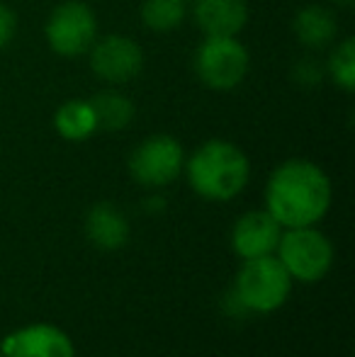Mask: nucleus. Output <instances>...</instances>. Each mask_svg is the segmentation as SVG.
<instances>
[{"mask_svg": "<svg viewBox=\"0 0 355 357\" xmlns=\"http://www.w3.org/2000/svg\"><path fill=\"white\" fill-rule=\"evenodd\" d=\"M268 212L280 226H312L331 204V183L319 165L309 160H287L268 183Z\"/></svg>", "mask_w": 355, "mask_h": 357, "instance_id": "nucleus-1", "label": "nucleus"}, {"mask_svg": "<svg viewBox=\"0 0 355 357\" xmlns=\"http://www.w3.org/2000/svg\"><path fill=\"white\" fill-rule=\"evenodd\" d=\"M248 158L239 146L229 142H207L192 153L188 163L190 185L207 199H232L248 183Z\"/></svg>", "mask_w": 355, "mask_h": 357, "instance_id": "nucleus-2", "label": "nucleus"}, {"mask_svg": "<svg viewBox=\"0 0 355 357\" xmlns=\"http://www.w3.org/2000/svg\"><path fill=\"white\" fill-rule=\"evenodd\" d=\"M239 299L251 311H275L289 294V273L278 258L261 255L241 268L236 280Z\"/></svg>", "mask_w": 355, "mask_h": 357, "instance_id": "nucleus-3", "label": "nucleus"}, {"mask_svg": "<svg viewBox=\"0 0 355 357\" xmlns=\"http://www.w3.org/2000/svg\"><path fill=\"white\" fill-rule=\"evenodd\" d=\"M280 263L289 273V278H297L302 282H317L328 273L333 260V248L328 238L309 226L289 229L278 241Z\"/></svg>", "mask_w": 355, "mask_h": 357, "instance_id": "nucleus-4", "label": "nucleus"}, {"mask_svg": "<svg viewBox=\"0 0 355 357\" xmlns=\"http://www.w3.org/2000/svg\"><path fill=\"white\" fill-rule=\"evenodd\" d=\"M195 71L207 88L232 90L248 71V52L236 37H207L195 54Z\"/></svg>", "mask_w": 355, "mask_h": 357, "instance_id": "nucleus-5", "label": "nucleus"}, {"mask_svg": "<svg viewBox=\"0 0 355 357\" xmlns=\"http://www.w3.org/2000/svg\"><path fill=\"white\" fill-rule=\"evenodd\" d=\"M98 34V20L81 0L61 3L47 22V42L59 56H81Z\"/></svg>", "mask_w": 355, "mask_h": 357, "instance_id": "nucleus-6", "label": "nucleus"}, {"mask_svg": "<svg viewBox=\"0 0 355 357\" xmlns=\"http://www.w3.org/2000/svg\"><path fill=\"white\" fill-rule=\"evenodd\" d=\"M183 168V146L168 134L149 137L129 158L134 180L149 188H163L173 183Z\"/></svg>", "mask_w": 355, "mask_h": 357, "instance_id": "nucleus-7", "label": "nucleus"}, {"mask_svg": "<svg viewBox=\"0 0 355 357\" xmlns=\"http://www.w3.org/2000/svg\"><path fill=\"white\" fill-rule=\"evenodd\" d=\"M90 66L98 78L107 83H129L144 68V52L134 39L122 34H109L93 42Z\"/></svg>", "mask_w": 355, "mask_h": 357, "instance_id": "nucleus-8", "label": "nucleus"}, {"mask_svg": "<svg viewBox=\"0 0 355 357\" xmlns=\"http://www.w3.org/2000/svg\"><path fill=\"white\" fill-rule=\"evenodd\" d=\"M3 353L5 357H73V345L63 331L39 324L8 335Z\"/></svg>", "mask_w": 355, "mask_h": 357, "instance_id": "nucleus-9", "label": "nucleus"}, {"mask_svg": "<svg viewBox=\"0 0 355 357\" xmlns=\"http://www.w3.org/2000/svg\"><path fill=\"white\" fill-rule=\"evenodd\" d=\"M280 224L270 212H248L236 221L232 234V245L241 258H261L278 248Z\"/></svg>", "mask_w": 355, "mask_h": 357, "instance_id": "nucleus-10", "label": "nucleus"}, {"mask_svg": "<svg viewBox=\"0 0 355 357\" xmlns=\"http://www.w3.org/2000/svg\"><path fill=\"white\" fill-rule=\"evenodd\" d=\"M246 20V0H195V22L207 37H236Z\"/></svg>", "mask_w": 355, "mask_h": 357, "instance_id": "nucleus-11", "label": "nucleus"}, {"mask_svg": "<svg viewBox=\"0 0 355 357\" xmlns=\"http://www.w3.org/2000/svg\"><path fill=\"white\" fill-rule=\"evenodd\" d=\"M86 229H88L90 241L103 250L122 248L129 238V224H127V219H124V214L107 202L95 204V207L90 209Z\"/></svg>", "mask_w": 355, "mask_h": 357, "instance_id": "nucleus-12", "label": "nucleus"}, {"mask_svg": "<svg viewBox=\"0 0 355 357\" xmlns=\"http://www.w3.org/2000/svg\"><path fill=\"white\" fill-rule=\"evenodd\" d=\"M336 32V17L331 15V10L322 8V5H309V8L299 10L294 17V34L309 49H324L328 42H333Z\"/></svg>", "mask_w": 355, "mask_h": 357, "instance_id": "nucleus-13", "label": "nucleus"}, {"mask_svg": "<svg viewBox=\"0 0 355 357\" xmlns=\"http://www.w3.org/2000/svg\"><path fill=\"white\" fill-rule=\"evenodd\" d=\"M90 107L95 112V122L98 129L105 132H119L124 129L134 117V105L129 98H124L122 93H114V90H103L90 100Z\"/></svg>", "mask_w": 355, "mask_h": 357, "instance_id": "nucleus-14", "label": "nucleus"}, {"mask_svg": "<svg viewBox=\"0 0 355 357\" xmlns=\"http://www.w3.org/2000/svg\"><path fill=\"white\" fill-rule=\"evenodd\" d=\"M54 127L68 142H83L90 134L98 129L95 122V112L90 107V102L83 100H71V102L61 105L54 114Z\"/></svg>", "mask_w": 355, "mask_h": 357, "instance_id": "nucleus-15", "label": "nucleus"}, {"mask_svg": "<svg viewBox=\"0 0 355 357\" xmlns=\"http://www.w3.org/2000/svg\"><path fill=\"white\" fill-rule=\"evenodd\" d=\"M185 0H144L142 20L153 32H171L185 17Z\"/></svg>", "mask_w": 355, "mask_h": 357, "instance_id": "nucleus-16", "label": "nucleus"}, {"mask_svg": "<svg viewBox=\"0 0 355 357\" xmlns=\"http://www.w3.org/2000/svg\"><path fill=\"white\" fill-rule=\"evenodd\" d=\"M328 73L343 90H355V42L343 39L328 59Z\"/></svg>", "mask_w": 355, "mask_h": 357, "instance_id": "nucleus-17", "label": "nucleus"}, {"mask_svg": "<svg viewBox=\"0 0 355 357\" xmlns=\"http://www.w3.org/2000/svg\"><path fill=\"white\" fill-rule=\"evenodd\" d=\"M15 29H17V20H15V13L8 8V5L0 3V49L8 47L15 37Z\"/></svg>", "mask_w": 355, "mask_h": 357, "instance_id": "nucleus-18", "label": "nucleus"}, {"mask_svg": "<svg viewBox=\"0 0 355 357\" xmlns=\"http://www.w3.org/2000/svg\"><path fill=\"white\" fill-rule=\"evenodd\" d=\"M319 78H322V71H319V68L314 66L309 59L297 66V80H299V83H319Z\"/></svg>", "mask_w": 355, "mask_h": 357, "instance_id": "nucleus-19", "label": "nucleus"}, {"mask_svg": "<svg viewBox=\"0 0 355 357\" xmlns=\"http://www.w3.org/2000/svg\"><path fill=\"white\" fill-rule=\"evenodd\" d=\"M336 5H341V8H351V5L355 3V0H333Z\"/></svg>", "mask_w": 355, "mask_h": 357, "instance_id": "nucleus-20", "label": "nucleus"}]
</instances>
